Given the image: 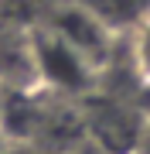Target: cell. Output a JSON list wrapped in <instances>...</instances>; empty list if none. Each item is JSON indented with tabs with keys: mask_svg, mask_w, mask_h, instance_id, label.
<instances>
[{
	"mask_svg": "<svg viewBox=\"0 0 150 154\" xmlns=\"http://www.w3.org/2000/svg\"><path fill=\"white\" fill-rule=\"evenodd\" d=\"M78 110H82L85 144H92L102 154H130L143 123H147V116H150L143 110H137V103L106 93L102 82L89 96L78 99Z\"/></svg>",
	"mask_w": 150,
	"mask_h": 154,
	"instance_id": "6da1fadb",
	"label": "cell"
},
{
	"mask_svg": "<svg viewBox=\"0 0 150 154\" xmlns=\"http://www.w3.org/2000/svg\"><path fill=\"white\" fill-rule=\"evenodd\" d=\"M31 48H34L38 89H45V93L65 96V99H82L102 82V72H96L82 55H75L65 41H58L38 21H34V31H31Z\"/></svg>",
	"mask_w": 150,
	"mask_h": 154,
	"instance_id": "7a4b0ae2",
	"label": "cell"
},
{
	"mask_svg": "<svg viewBox=\"0 0 150 154\" xmlns=\"http://www.w3.org/2000/svg\"><path fill=\"white\" fill-rule=\"evenodd\" d=\"M38 24L51 31L58 41H65L75 55H82L96 72H106L113 65V48L119 38L72 0H48L45 11L38 14Z\"/></svg>",
	"mask_w": 150,
	"mask_h": 154,
	"instance_id": "3957f363",
	"label": "cell"
},
{
	"mask_svg": "<svg viewBox=\"0 0 150 154\" xmlns=\"http://www.w3.org/2000/svg\"><path fill=\"white\" fill-rule=\"evenodd\" d=\"M85 14H92L102 28H109L116 38H126L140 21L150 14V0H72Z\"/></svg>",
	"mask_w": 150,
	"mask_h": 154,
	"instance_id": "277c9868",
	"label": "cell"
},
{
	"mask_svg": "<svg viewBox=\"0 0 150 154\" xmlns=\"http://www.w3.org/2000/svg\"><path fill=\"white\" fill-rule=\"evenodd\" d=\"M126 62L133 82L143 93H150V14L126 34Z\"/></svg>",
	"mask_w": 150,
	"mask_h": 154,
	"instance_id": "5b68a950",
	"label": "cell"
},
{
	"mask_svg": "<svg viewBox=\"0 0 150 154\" xmlns=\"http://www.w3.org/2000/svg\"><path fill=\"white\" fill-rule=\"evenodd\" d=\"M130 154H150V116H147V123H143V130H140V137H137Z\"/></svg>",
	"mask_w": 150,
	"mask_h": 154,
	"instance_id": "8992f818",
	"label": "cell"
},
{
	"mask_svg": "<svg viewBox=\"0 0 150 154\" xmlns=\"http://www.w3.org/2000/svg\"><path fill=\"white\" fill-rule=\"evenodd\" d=\"M4 154H45V151H38V147H31V144H10Z\"/></svg>",
	"mask_w": 150,
	"mask_h": 154,
	"instance_id": "52a82bcc",
	"label": "cell"
},
{
	"mask_svg": "<svg viewBox=\"0 0 150 154\" xmlns=\"http://www.w3.org/2000/svg\"><path fill=\"white\" fill-rule=\"evenodd\" d=\"M7 147H10V140H7V134H4V130H0V154H4Z\"/></svg>",
	"mask_w": 150,
	"mask_h": 154,
	"instance_id": "ba28073f",
	"label": "cell"
},
{
	"mask_svg": "<svg viewBox=\"0 0 150 154\" xmlns=\"http://www.w3.org/2000/svg\"><path fill=\"white\" fill-rule=\"evenodd\" d=\"M0 96H4V82H0Z\"/></svg>",
	"mask_w": 150,
	"mask_h": 154,
	"instance_id": "9c48e42d",
	"label": "cell"
}]
</instances>
